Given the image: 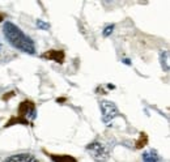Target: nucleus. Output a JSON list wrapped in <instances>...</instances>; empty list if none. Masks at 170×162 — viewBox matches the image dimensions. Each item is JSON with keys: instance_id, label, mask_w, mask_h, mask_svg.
Here are the masks:
<instances>
[{"instance_id": "14", "label": "nucleus", "mask_w": 170, "mask_h": 162, "mask_svg": "<svg viewBox=\"0 0 170 162\" xmlns=\"http://www.w3.org/2000/svg\"><path fill=\"white\" fill-rule=\"evenodd\" d=\"M16 96V93L15 92H8V93H5V94L2 97L3 101H8V99H11L12 97H15Z\"/></svg>"}, {"instance_id": "1", "label": "nucleus", "mask_w": 170, "mask_h": 162, "mask_svg": "<svg viewBox=\"0 0 170 162\" xmlns=\"http://www.w3.org/2000/svg\"><path fill=\"white\" fill-rule=\"evenodd\" d=\"M3 32L7 41L11 43L15 48L20 50V51L25 52V54H29V55H33L35 54V45L34 42L31 41V38L25 34L22 30L16 26L13 22L7 21L3 26Z\"/></svg>"}, {"instance_id": "10", "label": "nucleus", "mask_w": 170, "mask_h": 162, "mask_svg": "<svg viewBox=\"0 0 170 162\" xmlns=\"http://www.w3.org/2000/svg\"><path fill=\"white\" fill-rule=\"evenodd\" d=\"M161 67L165 72H169V51H162L160 55Z\"/></svg>"}, {"instance_id": "9", "label": "nucleus", "mask_w": 170, "mask_h": 162, "mask_svg": "<svg viewBox=\"0 0 170 162\" xmlns=\"http://www.w3.org/2000/svg\"><path fill=\"white\" fill-rule=\"evenodd\" d=\"M148 144V135L145 132H140V136H139V139H137V141L135 142V148L136 149H141L144 148Z\"/></svg>"}, {"instance_id": "4", "label": "nucleus", "mask_w": 170, "mask_h": 162, "mask_svg": "<svg viewBox=\"0 0 170 162\" xmlns=\"http://www.w3.org/2000/svg\"><path fill=\"white\" fill-rule=\"evenodd\" d=\"M17 116L22 118V119H26L29 122V119L34 120L37 118V111H35V105L34 102L29 101V99H25L20 103L18 106V114Z\"/></svg>"}, {"instance_id": "2", "label": "nucleus", "mask_w": 170, "mask_h": 162, "mask_svg": "<svg viewBox=\"0 0 170 162\" xmlns=\"http://www.w3.org/2000/svg\"><path fill=\"white\" fill-rule=\"evenodd\" d=\"M86 152L90 154V157L96 162H105L109 160V149L106 148L102 142L93 141L86 145Z\"/></svg>"}, {"instance_id": "8", "label": "nucleus", "mask_w": 170, "mask_h": 162, "mask_svg": "<svg viewBox=\"0 0 170 162\" xmlns=\"http://www.w3.org/2000/svg\"><path fill=\"white\" fill-rule=\"evenodd\" d=\"M50 158H51L54 162H77V160L72 157V155H68V154H62V155H58V154H48Z\"/></svg>"}, {"instance_id": "13", "label": "nucleus", "mask_w": 170, "mask_h": 162, "mask_svg": "<svg viewBox=\"0 0 170 162\" xmlns=\"http://www.w3.org/2000/svg\"><path fill=\"white\" fill-rule=\"evenodd\" d=\"M113 30H114V25H108L105 29H103V32H102V34H103V37H109L111 33H113Z\"/></svg>"}, {"instance_id": "6", "label": "nucleus", "mask_w": 170, "mask_h": 162, "mask_svg": "<svg viewBox=\"0 0 170 162\" xmlns=\"http://www.w3.org/2000/svg\"><path fill=\"white\" fill-rule=\"evenodd\" d=\"M4 162H38V160L30 153H20L9 155L8 158H5Z\"/></svg>"}, {"instance_id": "17", "label": "nucleus", "mask_w": 170, "mask_h": 162, "mask_svg": "<svg viewBox=\"0 0 170 162\" xmlns=\"http://www.w3.org/2000/svg\"><path fill=\"white\" fill-rule=\"evenodd\" d=\"M0 51H2V42H0Z\"/></svg>"}, {"instance_id": "3", "label": "nucleus", "mask_w": 170, "mask_h": 162, "mask_svg": "<svg viewBox=\"0 0 170 162\" xmlns=\"http://www.w3.org/2000/svg\"><path fill=\"white\" fill-rule=\"evenodd\" d=\"M101 111H102V122L105 124L111 123L119 115L118 107L111 101H101Z\"/></svg>"}, {"instance_id": "7", "label": "nucleus", "mask_w": 170, "mask_h": 162, "mask_svg": "<svg viewBox=\"0 0 170 162\" xmlns=\"http://www.w3.org/2000/svg\"><path fill=\"white\" fill-rule=\"evenodd\" d=\"M143 162H161V157L159 155V153L154 151V149H149V151L144 152Z\"/></svg>"}, {"instance_id": "15", "label": "nucleus", "mask_w": 170, "mask_h": 162, "mask_svg": "<svg viewBox=\"0 0 170 162\" xmlns=\"http://www.w3.org/2000/svg\"><path fill=\"white\" fill-rule=\"evenodd\" d=\"M66 101H67L66 98H58V99H56V102H58V103L59 102H66Z\"/></svg>"}, {"instance_id": "12", "label": "nucleus", "mask_w": 170, "mask_h": 162, "mask_svg": "<svg viewBox=\"0 0 170 162\" xmlns=\"http://www.w3.org/2000/svg\"><path fill=\"white\" fill-rule=\"evenodd\" d=\"M37 26H38L39 29H42V30H48L50 29V24L45 22L43 20H37Z\"/></svg>"}, {"instance_id": "16", "label": "nucleus", "mask_w": 170, "mask_h": 162, "mask_svg": "<svg viewBox=\"0 0 170 162\" xmlns=\"http://www.w3.org/2000/svg\"><path fill=\"white\" fill-rule=\"evenodd\" d=\"M3 20H4V15H3V13H0V22H2Z\"/></svg>"}, {"instance_id": "11", "label": "nucleus", "mask_w": 170, "mask_h": 162, "mask_svg": "<svg viewBox=\"0 0 170 162\" xmlns=\"http://www.w3.org/2000/svg\"><path fill=\"white\" fill-rule=\"evenodd\" d=\"M17 123H20V124H24V126H28L29 124V122L26 120V119H22V118H20V116H12L11 119H9V122L5 124V128L7 127H11V126H13V124H17Z\"/></svg>"}, {"instance_id": "5", "label": "nucleus", "mask_w": 170, "mask_h": 162, "mask_svg": "<svg viewBox=\"0 0 170 162\" xmlns=\"http://www.w3.org/2000/svg\"><path fill=\"white\" fill-rule=\"evenodd\" d=\"M42 58L45 59H48V60H54L56 63L62 64L64 61V58H66V54L63 50H48V51L43 52Z\"/></svg>"}]
</instances>
